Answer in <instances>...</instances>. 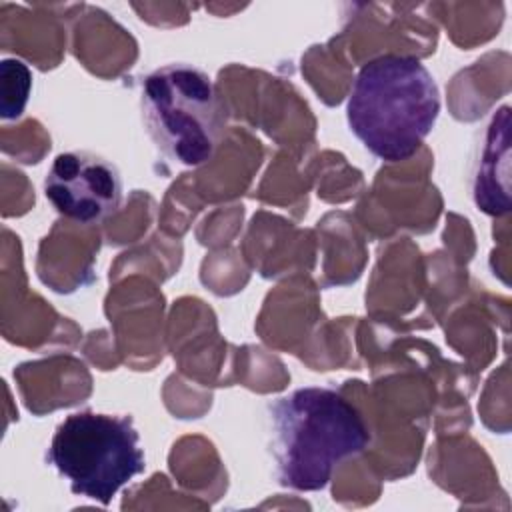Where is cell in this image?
I'll return each mask as SVG.
<instances>
[{"instance_id":"6da1fadb","label":"cell","mask_w":512,"mask_h":512,"mask_svg":"<svg viewBox=\"0 0 512 512\" xmlns=\"http://www.w3.org/2000/svg\"><path fill=\"white\" fill-rule=\"evenodd\" d=\"M270 456L284 488L316 492L344 460L370 442L358 408L326 386L298 388L268 404Z\"/></svg>"},{"instance_id":"7a4b0ae2","label":"cell","mask_w":512,"mask_h":512,"mask_svg":"<svg viewBox=\"0 0 512 512\" xmlns=\"http://www.w3.org/2000/svg\"><path fill=\"white\" fill-rule=\"evenodd\" d=\"M440 114V90L414 56L384 54L366 62L352 84L346 120L368 152L386 162L416 154Z\"/></svg>"},{"instance_id":"3957f363","label":"cell","mask_w":512,"mask_h":512,"mask_svg":"<svg viewBox=\"0 0 512 512\" xmlns=\"http://www.w3.org/2000/svg\"><path fill=\"white\" fill-rule=\"evenodd\" d=\"M142 122L174 164H206L224 132V106L210 76L186 62L152 70L142 82Z\"/></svg>"},{"instance_id":"277c9868","label":"cell","mask_w":512,"mask_h":512,"mask_svg":"<svg viewBox=\"0 0 512 512\" xmlns=\"http://www.w3.org/2000/svg\"><path fill=\"white\" fill-rule=\"evenodd\" d=\"M46 460L74 494L102 506L146 466L132 418L92 410L74 412L58 424Z\"/></svg>"},{"instance_id":"5b68a950","label":"cell","mask_w":512,"mask_h":512,"mask_svg":"<svg viewBox=\"0 0 512 512\" xmlns=\"http://www.w3.org/2000/svg\"><path fill=\"white\" fill-rule=\"evenodd\" d=\"M44 194L62 216L96 224L120 208L122 178L118 168L98 154L62 152L46 172Z\"/></svg>"},{"instance_id":"8992f818","label":"cell","mask_w":512,"mask_h":512,"mask_svg":"<svg viewBox=\"0 0 512 512\" xmlns=\"http://www.w3.org/2000/svg\"><path fill=\"white\" fill-rule=\"evenodd\" d=\"M12 72L2 62V118L12 120L18 118L24 112V106L28 102L30 86H32V74L24 62H20L16 82H12Z\"/></svg>"}]
</instances>
